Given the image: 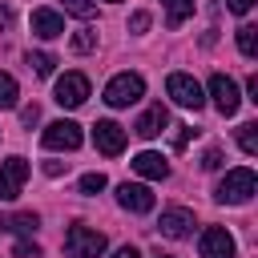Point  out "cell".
Listing matches in <instances>:
<instances>
[{"label":"cell","mask_w":258,"mask_h":258,"mask_svg":"<svg viewBox=\"0 0 258 258\" xmlns=\"http://www.w3.org/2000/svg\"><path fill=\"white\" fill-rule=\"evenodd\" d=\"M133 169H137L141 177H153V181L169 177V165H165V157H161V153H153V149L137 153V157H133Z\"/></svg>","instance_id":"9a60e30c"},{"label":"cell","mask_w":258,"mask_h":258,"mask_svg":"<svg viewBox=\"0 0 258 258\" xmlns=\"http://www.w3.org/2000/svg\"><path fill=\"white\" fill-rule=\"evenodd\" d=\"M210 97H214V105H218V113H222V117H234V113H238V105H242L238 85H234L226 73H214V77H210Z\"/></svg>","instance_id":"9c48e42d"},{"label":"cell","mask_w":258,"mask_h":258,"mask_svg":"<svg viewBox=\"0 0 258 258\" xmlns=\"http://www.w3.org/2000/svg\"><path fill=\"white\" fill-rule=\"evenodd\" d=\"M64 250H69V258H97V254H105V234L93 226H69Z\"/></svg>","instance_id":"3957f363"},{"label":"cell","mask_w":258,"mask_h":258,"mask_svg":"<svg viewBox=\"0 0 258 258\" xmlns=\"http://www.w3.org/2000/svg\"><path fill=\"white\" fill-rule=\"evenodd\" d=\"M165 125H169V113H165V105H149V109H145V113L137 117V125H133V133L149 141V137H157V133H161Z\"/></svg>","instance_id":"4fadbf2b"},{"label":"cell","mask_w":258,"mask_h":258,"mask_svg":"<svg viewBox=\"0 0 258 258\" xmlns=\"http://www.w3.org/2000/svg\"><path fill=\"white\" fill-rule=\"evenodd\" d=\"M12 258H40V246H36V242H16Z\"/></svg>","instance_id":"484cf974"},{"label":"cell","mask_w":258,"mask_h":258,"mask_svg":"<svg viewBox=\"0 0 258 258\" xmlns=\"http://www.w3.org/2000/svg\"><path fill=\"white\" fill-rule=\"evenodd\" d=\"M189 145V125H177V133H173V149H185Z\"/></svg>","instance_id":"f1b7e54d"},{"label":"cell","mask_w":258,"mask_h":258,"mask_svg":"<svg viewBox=\"0 0 258 258\" xmlns=\"http://www.w3.org/2000/svg\"><path fill=\"white\" fill-rule=\"evenodd\" d=\"M226 8H230L234 16H246V12L254 8V0H226Z\"/></svg>","instance_id":"83f0119b"},{"label":"cell","mask_w":258,"mask_h":258,"mask_svg":"<svg viewBox=\"0 0 258 258\" xmlns=\"http://www.w3.org/2000/svg\"><path fill=\"white\" fill-rule=\"evenodd\" d=\"M198 250H202V258H238V246H234L226 226H206Z\"/></svg>","instance_id":"52a82bcc"},{"label":"cell","mask_w":258,"mask_h":258,"mask_svg":"<svg viewBox=\"0 0 258 258\" xmlns=\"http://www.w3.org/2000/svg\"><path fill=\"white\" fill-rule=\"evenodd\" d=\"M113 258H141V254H137V250H133V246H121V250H117V254H113Z\"/></svg>","instance_id":"d6a6232c"},{"label":"cell","mask_w":258,"mask_h":258,"mask_svg":"<svg viewBox=\"0 0 258 258\" xmlns=\"http://www.w3.org/2000/svg\"><path fill=\"white\" fill-rule=\"evenodd\" d=\"M16 97H20L16 81H12L8 73H0V109H12V105H16Z\"/></svg>","instance_id":"44dd1931"},{"label":"cell","mask_w":258,"mask_h":258,"mask_svg":"<svg viewBox=\"0 0 258 258\" xmlns=\"http://www.w3.org/2000/svg\"><path fill=\"white\" fill-rule=\"evenodd\" d=\"M40 141H44V149H81L85 133H81L77 121H52V125L40 133Z\"/></svg>","instance_id":"ba28073f"},{"label":"cell","mask_w":258,"mask_h":258,"mask_svg":"<svg viewBox=\"0 0 258 258\" xmlns=\"http://www.w3.org/2000/svg\"><path fill=\"white\" fill-rule=\"evenodd\" d=\"M93 145H97L105 157H117V153L125 149V129H121L117 121H97V125H93Z\"/></svg>","instance_id":"30bf717a"},{"label":"cell","mask_w":258,"mask_h":258,"mask_svg":"<svg viewBox=\"0 0 258 258\" xmlns=\"http://www.w3.org/2000/svg\"><path fill=\"white\" fill-rule=\"evenodd\" d=\"M238 145H242V153H246V157H254V153H258V121L238 125Z\"/></svg>","instance_id":"e0dca14e"},{"label":"cell","mask_w":258,"mask_h":258,"mask_svg":"<svg viewBox=\"0 0 258 258\" xmlns=\"http://www.w3.org/2000/svg\"><path fill=\"white\" fill-rule=\"evenodd\" d=\"M117 202L129 214H149L153 210V189L149 185H137V181H125V185H117Z\"/></svg>","instance_id":"7c38bea8"},{"label":"cell","mask_w":258,"mask_h":258,"mask_svg":"<svg viewBox=\"0 0 258 258\" xmlns=\"http://www.w3.org/2000/svg\"><path fill=\"white\" fill-rule=\"evenodd\" d=\"M24 177H28V161L24 157H4L0 161V198L16 202L20 189H24Z\"/></svg>","instance_id":"8992f818"},{"label":"cell","mask_w":258,"mask_h":258,"mask_svg":"<svg viewBox=\"0 0 258 258\" xmlns=\"http://www.w3.org/2000/svg\"><path fill=\"white\" fill-rule=\"evenodd\" d=\"M8 24H12V12H8V8H0V28H8Z\"/></svg>","instance_id":"836d02e7"},{"label":"cell","mask_w":258,"mask_h":258,"mask_svg":"<svg viewBox=\"0 0 258 258\" xmlns=\"http://www.w3.org/2000/svg\"><path fill=\"white\" fill-rule=\"evenodd\" d=\"M254 189H258V177H254V169L238 165V169H230V173L218 181L214 198H218V202H226V206H246V202L254 198Z\"/></svg>","instance_id":"6da1fadb"},{"label":"cell","mask_w":258,"mask_h":258,"mask_svg":"<svg viewBox=\"0 0 258 258\" xmlns=\"http://www.w3.org/2000/svg\"><path fill=\"white\" fill-rule=\"evenodd\" d=\"M60 109H77V105H85L89 101V77L85 73H64L60 81H56V97H52Z\"/></svg>","instance_id":"5b68a950"},{"label":"cell","mask_w":258,"mask_h":258,"mask_svg":"<svg viewBox=\"0 0 258 258\" xmlns=\"http://www.w3.org/2000/svg\"><path fill=\"white\" fill-rule=\"evenodd\" d=\"M44 173H48V177H60V173H64V161H44Z\"/></svg>","instance_id":"4dcf8cb0"},{"label":"cell","mask_w":258,"mask_h":258,"mask_svg":"<svg viewBox=\"0 0 258 258\" xmlns=\"http://www.w3.org/2000/svg\"><path fill=\"white\" fill-rule=\"evenodd\" d=\"M157 230H161L165 238H189V234H194V210H185V206L161 210V222H157Z\"/></svg>","instance_id":"8fae6325"},{"label":"cell","mask_w":258,"mask_h":258,"mask_svg":"<svg viewBox=\"0 0 258 258\" xmlns=\"http://www.w3.org/2000/svg\"><path fill=\"white\" fill-rule=\"evenodd\" d=\"M238 52L242 56H258V28L254 24H242L238 28Z\"/></svg>","instance_id":"ac0fdd59"},{"label":"cell","mask_w":258,"mask_h":258,"mask_svg":"<svg viewBox=\"0 0 258 258\" xmlns=\"http://www.w3.org/2000/svg\"><path fill=\"white\" fill-rule=\"evenodd\" d=\"M165 93H169L181 109H194V113L206 105V93H202V85H198L189 73H169V77H165Z\"/></svg>","instance_id":"277c9868"},{"label":"cell","mask_w":258,"mask_h":258,"mask_svg":"<svg viewBox=\"0 0 258 258\" xmlns=\"http://www.w3.org/2000/svg\"><path fill=\"white\" fill-rule=\"evenodd\" d=\"M129 28H133V32H145V28H149V12H133V16H129Z\"/></svg>","instance_id":"4316f807"},{"label":"cell","mask_w":258,"mask_h":258,"mask_svg":"<svg viewBox=\"0 0 258 258\" xmlns=\"http://www.w3.org/2000/svg\"><path fill=\"white\" fill-rule=\"evenodd\" d=\"M165 4V20H169V28H177V24H185L189 16H194V0H161Z\"/></svg>","instance_id":"2e32d148"},{"label":"cell","mask_w":258,"mask_h":258,"mask_svg":"<svg viewBox=\"0 0 258 258\" xmlns=\"http://www.w3.org/2000/svg\"><path fill=\"white\" fill-rule=\"evenodd\" d=\"M157 258H173V254H157Z\"/></svg>","instance_id":"e575fe53"},{"label":"cell","mask_w":258,"mask_h":258,"mask_svg":"<svg viewBox=\"0 0 258 258\" xmlns=\"http://www.w3.org/2000/svg\"><path fill=\"white\" fill-rule=\"evenodd\" d=\"M36 214H12V218H4V230H16V234H32L36 230Z\"/></svg>","instance_id":"d6986e66"},{"label":"cell","mask_w":258,"mask_h":258,"mask_svg":"<svg viewBox=\"0 0 258 258\" xmlns=\"http://www.w3.org/2000/svg\"><path fill=\"white\" fill-rule=\"evenodd\" d=\"M20 121H24V125H36V121H40V109H36V105L20 109Z\"/></svg>","instance_id":"f546056e"},{"label":"cell","mask_w":258,"mask_h":258,"mask_svg":"<svg viewBox=\"0 0 258 258\" xmlns=\"http://www.w3.org/2000/svg\"><path fill=\"white\" fill-rule=\"evenodd\" d=\"M202 169H222V149H218V145H210V149L202 153Z\"/></svg>","instance_id":"d4e9b609"},{"label":"cell","mask_w":258,"mask_h":258,"mask_svg":"<svg viewBox=\"0 0 258 258\" xmlns=\"http://www.w3.org/2000/svg\"><path fill=\"white\" fill-rule=\"evenodd\" d=\"M32 32H36L40 40H56V36L64 32L60 12H52V8H36V12H32Z\"/></svg>","instance_id":"5bb4252c"},{"label":"cell","mask_w":258,"mask_h":258,"mask_svg":"<svg viewBox=\"0 0 258 258\" xmlns=\"http://www.w3.org/2000/svg\"><path fill=\"white\" fill-rule=\"evenodd\" d=\"M60 4H64V12H73L77 20H93V16H97V4H93V0H60Z\"/></svg>","instance_id":"ffe728a7"},{"label":"cell","mask_w":258,"mask_h":258,"mask_svg":"<svg viewBox=\"0 0 258 258\" xmlns=\"http://www.w3.org/2000/svg\"><path fill=\"white\" fill-rule=\"evenodd\" d=\"M141 93H145V81H141L137 73H117V77L105 85V105H113V109H129V105L141 101Z\"/></svg>","instance_id":"7a4b0ae2"},{"label":"cell","mask_w":258,"mask_h":258,"mask_svg":"<svg viewBox=\"0 0 258 258\" xmlns=\"http://www.w3.org/2000/svg\"><path fill=\"white\" fill-rule=\"evenodd\" d=\"M109 181H105V173H85L81 177V194H101Z\"/></svg>","instance_id":"cb8c5ba5"},{"label":"cell","mask_w":258,"mask_h":258,"mask_svg":"<svg viewBox=\"0 0 258 258\" xmlns=\"http://www.w3.org/2000/svg\"><path fill=\"white\" fill-rule=\"evenodd\" d=\"M97 48V32H73V52H93Z\"/></svg>","instance_id":"603a6c76"},{"label":"cell","mask_w":258,"mask_h":258,"mask_svg":"<svg viewBox=\"0 0 258 258\" xmlns=\"http://www.w3.org/2000/svg\"><path fill=\"white\" fill-rule=\"evenodd\" d=\"M246 93H250V101H258V77H250V81H246Z\"/></svg>","instance_id":"1f68e13d"},{"label":"cell","mask_w":258,"mask_h":258,"mask_svg":"<svg viewBox=\"0 0 258 258\" xmlns=\"http://www.w3.org/2000/svg\"><path fill=\"white\" fill-rule=\"evenodd\" d=\"M52 64H56V60H52L48 52H28V69H32L36 77H52Z\"/></svg>","instance_id":"7402d4cb"},{"label":"cell","mask_w":258,"mask_h":258,"mask_svg":"<svg viewBox=\"0 0 258 258\" xmlns=\"http://www.w3.org/2000/svg\"><path fill=\"white\" fill-rule=\"evenodd\" d=\"M0 230H4V218H0Z\"/></svg>","instance_id":"d590c367"}]
</instances>
